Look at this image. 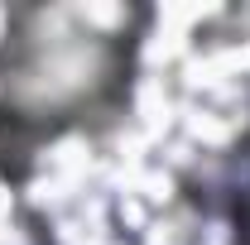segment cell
Instances as JSON below:
<instances>
[{
	"instance_id": "cell-2",
	"label": "cell",
	"mask_w": 250,
	"mask_h": 245,
	"mask_svg": "<svg viewBox=\"0 0 250 245\" xmlns=\"http://www.w3.org/2000/svg\"><path fill=\"white\" fill-rule=\"evenodd\" d=\"M236 231H241V245H250V192H241L236 202Z\"/></svg>"
},
{
	"instance_id": "cell-1",
	"label": "cell",
	"mask_w": 250,
	"mask_h": 245,
	"mask_svg": "<svg viewBox=\"0 0 250 245\" xmlns=\"http://www.w3.org/2000/svg\"><path fill=\"white\" fill-rule=\"evenodd\" d=\"M111 77V53L96 39H24L10 62V96L24 111L82 106Z\"/></svg>"
}]
</instances>
